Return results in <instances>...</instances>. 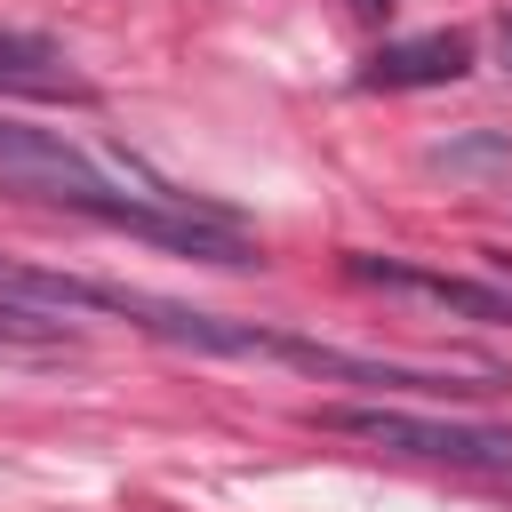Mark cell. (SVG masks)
<instances>
[{
  "label": "cell",
  "instance_id": "obj_3",
  "mask_svg": "<svg viewBox=\"0 0 512 512\" xmlns=\"http://www.w3.org/2000/svg\"><path fill=\"white\" fill-rule=\"evenodd\" d=\"M464 72H472V40H464V32H416V40H384V48L360 64V88L400 96V88H448V80H464Z\"/></svg>",
  "mask_w": 512,
  "mask_h": 512
},
{
  "label": "cell",
  "instance_id": "obj_5",
  "mask_svg": "<svg viewBox=\"0 0 512 512\" xmlns=\"http://www.w3.org/2000/svg\"><path fill=\"white\" fill-rule=\"evenodd\" d=\"M496 64L512 72V16H496Z\"/></svg>",
  "mask_w": 512,
  "mask_h": 512
},
{
  "label": "cell",
  "instance_id": "obj_2",
  "mask_svg": "<svg viewBox=\"0 0 512 512\" xmlns=\"http://www.w3.org/2000/svg\"><path fill=\"white\" fill-rule=\"evenodd\" d=\"M352 280L384 288V296H416V304H440L456 320H512V288H488V280H464V272H432V264H408V256H376V248H352L344 256Z\"/></svg>",
  "mask_w": 512,
  "mask_h": 512
},
{
  "label": "cell",
  "instance_id": "obj_1",
  "mask_svg": "<svg viewBox=\"0 0 512 512\" xmlns=\"http://www.w3.org/2000/svg\"><path fill=\"white\" fill-rule=\"evenodd\" d=\"M320 424L352 432L368 448H392V456L448 464V472L512 488V432L504 424H464V416H424V408H368V400H336V408H320Z\"/></svg>",
  "mask_w": 512,
  "mask_h": 512
},
{
  "label": "cell",
  "instance_id": "obj_4",
  "mask_svg": "<svg viewBox=\"0 0 512 512\" xmlns=\"http://www.w3.org/2000/svg\"><path fill=\"white\" fill-rule=\"evenodd\" d=\"M0 96H72V104H88L96 88L64 64V48H56L48 32L0 24Z\"/></svg>",
  "mask_w": 512,
  "mask_h": 512
},
{
  "label": "cell",
  "instance_id": "obj_6",
  "mask_svg": "<svg viewBox=\"0 0 512 512\" xmlns=\"http://www.w3.org/2000/svg\"><path fill=\"white\" fill-rule=\"evenodd\" d=\"M352 8H384V0H352Z\"/></svg>",
  "mask_w": 512,
  "mask_h": 512
}]
</instances>
